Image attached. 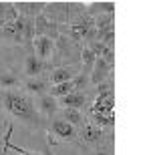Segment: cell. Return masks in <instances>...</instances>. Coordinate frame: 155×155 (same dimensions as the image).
<instances>
[{
	"mask_svg": "<svg viewBox=\"0 0 155 155\" xmlns=\"http://www.w3.org/2000/svg\"><path fill=\"white\" fill-rule=\"evenodd\" d=\"M0 85L2 87H10V85H16V77H12V75H0Z\"/></svg>",
	"mask_w": 155,
	"mask_h": 155,
	"instance_id": "9a60e30c",
	"label": "cell"
},
{
	"mask_svg": "<svg viewBox=\"0 0 155 155\" xmlns=\"http://www.w3.org/2000/svg\"><path fill=\"white\" fill-rule=\"evenodd\" d=\"M113 113H95V123L97 125H101V127H105V125H113Z\"/></svg>",
	"mask_w": 155,
	"mask_h": 155,
	"instance_id": "4fadbf2b",
	"label": "cell"
},
{
	"mask_svg": "<svg viewBox=\"0 0 155 155\" xmlns=\"http://www.w3.org/2000/svg\"><path fill=\"white\" fill-rule=\"evenodd\" d=\"M101 129L99 127H93V125H89V127H85L83 129V139H85L87 143H97V141H101Z\"/></svg>",
	"mask_w": 155,
	"mask_h": 155,
	"instance_id": "8992f818",
	"label": "cell"
},
{
	"mask_svg": "<svg viewBox=\"0 0 155 155\" xmlns=\"http://www.w3.org/2000/svg\"><path fill=\"white\" fill-rule=\"evenodd\" d=\"M95 6H99V10L107 12V14H113V10H115V4L113 2H101V4H95Z\"/></svg>",
	"mask_w": 155,
	"mask_h": 155,
	"instance_id": "e0dca14e",
	"label": "cell"
},
{
	"mask_svg": "<svg viewBox=\"0 0 155 155\" xmlns=\"http://www.w3.org/2000/svg\"><path fill=\"white\" fill-rule=\"evenodd\" d=\"M35 51H36V54H38L40 58H46L48 54H51V51H52V40H51V36H35Z\"/></svg>",
	"mask_w": 155,
	"mask_h": 155,
	"instance_id": "7a4b0ae2",
	"label": "cell"
},
{
	"mask_svg": "<svg viewBox=\"0 0 155 155\" xmlns=\"http://www.w3.org/2000/svg\"><path fill=\"white\" fill-rule=\"evenodd\" d=\"M42 71V63L36 57H28L26 58V75L28 77H36Z\"/></svg>",
	"mask_w": 155,
	"mask_h": 155,
	"instance_id": "30bf717a",
	"label": "cell"
},
{
	"mask_svg": "<svg viewBox=\"0 0 155 155\" xmlns=\"http://www.w3.org/2000/svg\"><path fill=\"white\" fill-rule=\"evenodd\" d=\"M109 73V64L105 63L103 58H95V64H93V75H91V81L95 85H101V81L107 77Z\"/></svg>",
	"mask_w": 155,
	"mask_h": 155,
	"instance_id": "3957f363",
	"label": "cell"
},
{
	"mask_svg": "<svg viewBox=\"0 0 155 155\" xmlns=\"http://www.w3.org/2000/svg\"><path fill=\"white\" fill-rule=\"evenodd\" d=\"M4 107L10 111L14 117L24 121H36V113L32 109V103H30L26 97L22 95H16V93H6L4 95Z\"/></svg>",
	"mask_w": 155,
	"mask_h": 155,
	"instance_id": "6da1fadb",
	"label": "cell"
},
{
	"mask_svg": "<svg viewBox=\"0 0 155 155\" xmlns=\"http://www.w3.org/2000/svg\"><path fill=\"white\" fill-rule=\"evenodd\" d=\"M52 131L57 133L58 137H63V139H73L75 137V127L69 125V123L63 121V119H58V121L52 123Z\"/></svg>",
	"mask_w": 155,
	"mask_h": 155,
	"instance_id": "277c9868",
	"label": "cell"
},
{
	"mask_svg": "<svg viewBox=\"0 0 155 155\" xmlns=\"http://www.w3.org/2000/svg\"><path fill=\"white\" fill-rule=\"evenodd\" d=\"M45 155H54V153H52V151H48V149H46V151H45Z\"/></svg>",
	"mask_w": 155,
	"mask_h": 155,
	"instance_id": "ac0fdd59",
	"label": "cell"
},
{
	"mask_svg": "<svg viewBox=\"0 0 155 155\" xmlns=\"http://www.w3.org/2000/svg\"><path fill=\"white\" fill-rule=\"evenodd\" d=\"M63 119L67 121L69 125H79L83 117H81V113L77 109H64V117H63Z\"/></svg>",
	"mask_w": 155,
	"mask_h": 155,
	"instance_id": "8fae6325",
	"label": "cell"
},
{
	"mask_svg": "<svg viewBox=\"0 0 155 155\" xmlns=\"http://www.w3.org/2000/svg\"><path fill=\"white\" fill-rule=\"evenodd\" d=\"M26 87H28V91H32V93H42V89H45V83H40V81H30Z\"/></svg>",
	"mask_w": 155,
	"mask_h": 155,
	"instance_id": "2e32d148",
	"label": "cell"
},
{
	"mask_svg": "<svg viewBox=\"0 0 155 155\" xmlns=\"http://www.w3.org/2000/svg\"><path fill=\"white\" fill-rule=\"evenodd\" d=\"M16 6V10L20 12H26V14H38L42 10V2H20V4H14Z\"/></svg>",
	"mask_w": 155,
	"mask_h": 155,
	"instance_id": "ba28073f",
	"label": "cell"
},
{
	"mask_svg": "<svg viewBox=\"0 0 155 155\" xmlns=\"http://www.w3.org/2000/svg\"><path fill=\"white\" fill-rule=\"evenodd\" d=\"M95 155H107V153H105V151H99V153H95Z\"/></svg>",
	"mask_w": 155,
	"mask_h": 155,
	"instance_id": "d6986e66",
	"label": "cell"
},
{
	"mask_svg": "<svg viewBox=\"0 0 155 155\" xmlns=\"http://www.w3.org/2000/svg\"><path fill=\"white\" fill-rule=\"evenodd\" d=\"M73 79V73H71L69 69H57L54 73L51 75V81L54 83V85H61V83H69V81Z\"/></svg>",
	"mask_w": 155,
	"mask_h": 155,
	"instance_id": "9c48e42d",
	"label": "cell"
},
{
	"mask_svg": "<svg viewBox=\"0 0 155 155\" xmlns=\"http://www.w3.org/2000/svg\"><path fill=\"white\" fill-rule=\"evenodd\" d=\"M40 107H42L46 113H54L58 105H57V101H54V97H51V95H48V97H42V99H40Z\"/></svg>",
	"mask_w": 155,
	"mask_h": 155,
	"instance_id": "7c38bea8",
	"label": "cell"
},
{
	"mask_svg": "<svg viewBox=\"0 0 155 155\" xmlns=\"http://www.w3.org/2000/svg\"><path fill=\"white\" fill-rule=\"evenodd\" d=\"M63 105L64 109H79L81 105H85V97L79 93H71V95L63 97Z\"/></svg>",
	"mask_w": 155,
	"mask_h": 155,
	"instance_id": "5b68a950",
	"label": "cell"
},
{
	"mask_svg": "<svg viewBox=\"0 0 155 155\" xmlns=\"http://www.w3.org/2000/svg\"><path fill=\"white\" fill-rule=\"evenodd\" d=\"M95 58H97V57H95L89 48H85V51H83V64H85V69H91L93 64H95Z\"/></svg>",
	"mask_w": 155,
	"mask_h": 155,
	"instance_id": "5bb4252c",
	"label": "cell"
},
{
	"mask_svg": "<svg viewBox=\"0 0 155 155\" xmlns=\"http://www.w3.org/2000/svg\"><path fill=\"white\" fill-rule=\"evenodd\" d=\"M73 89H75L73 81H69V83H61V85H54V87H52V91H51V97H67V95L73 93Z\"/></svg>",
	"mask_w": 155,
	"mask_h": 155,
	"instance_id": "52a82bcc",
	"label": "cell"
}]
</instances>
